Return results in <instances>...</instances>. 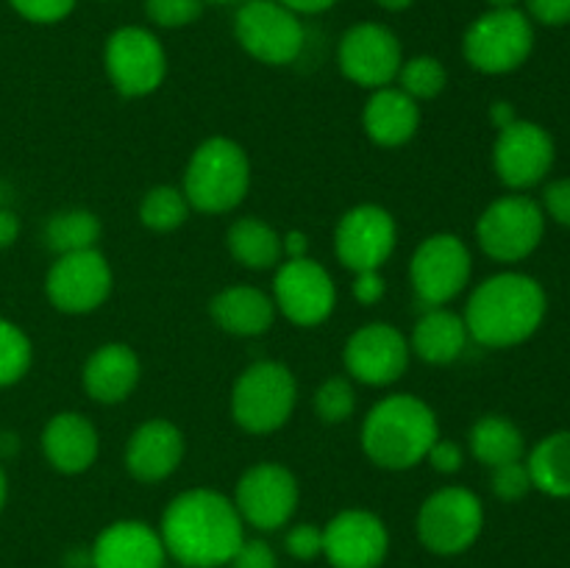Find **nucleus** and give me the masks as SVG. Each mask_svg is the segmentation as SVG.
<instances>
[{"label": "nucleus", "instance_id": "72a5a7b5", "mask_svg": "<svg viewBox=\"0 0 570 568\" xmlns=\"http://www.w3.org/2000/svg\"><path fill=\"white\" fill-rule=\"evenodd\" d=\"M356 410V390L348 376H332L315 390V415L328 427L345 423Z\"/></svg>", "mask_w": 570, "mask_h": 568}, {"label": "nucleus", "instance_id": "8fccbe9b", "mask_svg": "<svg viewBox=\"0 0 570 568\" xmlns=\"http://www.w3.org/2000/svg\"><path fill=\"white\" fill-rule=\"evenodd\" d=\"M6 493H9V482H6V471L3 466H0V510H3L6 505Z\"/></svg>", "mask_w": 570, "mask_h": 568}, {"label": "nucleus", "instance_id": "e433bc0d", "mask_svg": "<svg viewBox=\"0 0 570 568\" xmlns=\"http://www.w3.org/2000/svg\"><path fill=\"white\" fill-rule=\"evenodd\" d=\"M11 9L28 22H39V26H53L65 17L72 14L78 0H9Z\"/></svg>", "mask_w": 570, "mask_h": 568}, {"label": "nucleus", "instance_id": "dca6fc26", "mask_svg": "<svg viewBox=\"0 0 570 568\" xmlns=\"http://www.w3.org/2000/svg\"><path fill=\"white\" fill-rule=\"evenodd\" d=\"M412 360L410 337L384 321L365 323L356 329L343 349L345 373L354 382L371 384V388H387L406 373Z\"/></svg>", "mask_w": 570, "mask_h": 568}, {"label": "nucleus", "instance_id": "7c9ffc66", "mask_svg": "<svg viewBox=\"0 0 570 568\" xmlns=\"http://www.w3.org/2000/svg\"><path fill=\"white\" fill-rule=\"evenodd\" d=\"M189 206L187 195H184L181 187H173V184H159V187L148 189L139 200V223L150 232H176L187 223Z\"/></svg>", "mask_w": 570, "mask_h": 568}, {"label": "nucleus", "instance_id": "423d86ee", "mask_svg": "<svg viewBox=\"0 0 570 568\" xmlns=\"http://www.w3.org/2000/svg\"><path fill=\"white\" fill-rule=\"evenodd\" d=\"M534 28L521 9H490L471 22L462 39V53L473 70L504 76L532 56Z\"/></svg>", "mask_w": 570, "mask_h": 568}, {"label": "nucleus", "instance_id": "412c9836", "mask_svg": "<svg viewBox=\"0 0 570 568\" xmlns=\"http://www.w3.org/2000/svg\"><path fill=\"white\" fill-rule=\"evenodd\" d=\"M167 551L159 529L145 521H115L95 538L89 549L92 568H165Z\"/></svg>", "mask_w": 570, "mask_h": 568}, {"label": "nucleus", "instance_id": "f8f14e48", "mask_svg": "<svg viewBox=\"0 0 570 568\" xmlns=\"http://www.w3.org/2000/svg\"><path fill=\"white\" fill-rule=\"evenodd\" d=\"M232 501L248 527L259 532H276L287 527L298 510V479L278 462H256L239 477Z\"/></svg>", "mask_w": 570, "mask_h": 568}, {"label": "nucleus", "instance_id": "37998d69", "mask_svg": "<svg viewBox=\"0 0 570 568\" xmlns=\"http://www.w3.org/2000/svg\"><path fill=\"white\" fill-rule=\"evenodd\" d=\"M387 293V282H384L382 271H360L354 278V298L362 306H376Z\"/></svg>", "mask_w": 570, "mask_h": 568}, {"label": "nucleus", "instance_id": "1a4fd4ad", "mask_svg": "<svg viewBox=\"0 0 570 568\" xmlns=\"http://www.w3.org/2000/svg\"><path fill=\"white\" fill-rule=\"evenodd\" d=\"M546 234V212L529 195H504L476 223L479 248L495 262H521L538 251Z\"/></svg>", "mask_w": 570, "mask_h": 568}, {"label": "nucleus", "instance_id": "0eeeda50", "mask_svg": "<svg viewBox=\"0 0 570 568\" xmlns=\"http://www.w3.org/2000/svg\"><path fill=\"white\" fill-rule=\"evenodd\" d=\"M482 529V499L462 484L434 490L417 510V538L432 555H462L476 543Z\"/></svg>", "mask_w": 570, "mask_h": 568}, {"label": "nucleus", "instance_id": "603ef678", "mask_svg": "<svg viewBox=\"0 0 570 568\" xmlns=\"http://www.w3.org/2000/svg\"><path fill=\"white\" fill-rule=\"evenodd\" d=\"M204 3H217V6H228V3H245V0H204Z\"/></svg>", "mask_w": 570, "mask_h": 568}, {"label": "nucleus", "instance_id": "ea45409f", "mask_svg": "<svg viewBox=\"0 0 570 568\" xmlns=\"http://www.w3.org/2000/svg\"><path fill=\"white\" fill-rule=\"evenodd\" d=\"M543 212L546 217L570 228V178H557L543 189Z\"/></svg>", "mask_w": 570, "mask_h": 568}, {"label": "nucleus", "instance_id": "7ed1b4c3", "mask_svg": "<svg viewBox=\"0 0 570 568\" xmlns=\"http://www.w3.org/2000/svg\"><path fill=\"white\" fill-rule=\"evenodd\" d=\"M440 438L438 412L412 393L384 395L362 421L360 443L367 460L384 471H410L426 460Z\"/></svg>", "mask_w": 570, "mask_h": 568}, {"label": "nucleus", "instance_id": "3c124183", "mask_svg": "<svg viewBox=\"0 0 570 568\" xmlns=\"http://www.w3.org/2000/svg\"><path fill=\"white\" fill-rule=\"evenodd\" d=\"M488 3L493 6V9H515L518 0H488Z\"/></svg>", "mask_w": 570, "mask_h": 568}, {"label": "nucleus", "instance_id": "a19ab883", "mask_svg": "<svg viewBox=\"0 0 570 568\" xmlns=\"http://www.w3.org/2000/svg\"><path fill=\"white\" fill-rule=\"evenodd\" d=\"M426 460L438 473H456L462 468V462H465V451H462V445L456 440L438 438L432 443V449H429Z\"/></svg>", "mask_w": 570, "mask_h": 568}, {"label": "nucleus", "instance_id": "39448f33", "mask_svg": "<svg viewBox=\"0 0 570 568\" xmlns=\"http://www.w3.org/2000/svg\"><path fill=\"white\" fill-rule=\"evenodd\" d=\"M298 404V382L284 362L262 360L245 368L232 388V418L248 434L278 432Z\"/></svg>", "mask_w": 570, "mask_h": 568}, {"label": "nucleus", "instance_id": "2eb2a0df", "mask_svg": "<svg viewBox=\"0 0 570 568\" xmlns=\"http://www.w3.org/2000/svg\"><path fill=\"white\" fill-rule=\"evenodd\" d=\"M337 65L348 81L365 89H382L399 78L404 50L384 22H356L337 45Z\"/></svg>", "mask_w": 570, "mask_h": 568}, {"label": "nucleus", "instance_id": "9b49d317", "mask_svg": "<svg viewBox=\"0 0 570 568\" xmlns=\"http://www.w3.org/2000/svg\"><path fill=\"white\" fill-rule=\"evenodd\" d=\"M104 65L109 81L122 98H145L167 78V53L154 31L142 26H122L106 39Z\"/></svg>", "mask_w": 570, "mask_h": 568}, {"label": "nucleus", "instance_id": "ddd939ff", "mask_svg": "<svg viewBox=\"0 0 570 568\" xmlns=\"http://www.w3.org/2000/svg\"><path fill=\"white\" fill-rule=\"evenodd\" d=\"M273 304L295 326H321L337 306V284L332 273L312 256L287 259L276 267Z\"/></svg>", "mask_w": 570, "mask_h": 568}, {"label": "nucleus", "instance_id": "6ab92c4d", "mask_svg": "<svg viewBox=\"0 0 570 568\" xmlns=\"http://www.w3.org/2000/svg\"><path fill=\"white\" fill-rule=\"evenodd\" d=\"M390 532L371 510L337 512L323 527V557L334 568H379L387 560Z\"/></svg>", "mask_w": 570, "mask_h": 568}, {"label": "nucleus", "instance_id": "bb28decb", "mask_svg": "<svg viewBox=\"0 0 570 568\" xmlns=\"http://www.w3.org/2000/svg\"><path fill=\"white\" fill-rule=\"evenodd\" d=\"M226 243L234 259L243 267H250V271H273V267L282 265V234L271 223L259 221V217L234 221L226 234Z\"/></svg>", "mask_w": 570, "mask_h": 568}, {"label": "nucleus", "instance_id": "4c0bfd02", "mask_svg": "<svg viewBox=\"0 0 570 568\" xmlns=\"http://www.w3.org/2000/svg\"><path fill=\"white\" fill-rule=\"evenodd\" d=\"M284 549L295 560H315V557L323 555V527H315V523H295L284 535Z\"/></svg>", "mask_w": 570, "mask_h": 568}, {"label": "nucleus", "instance_id": "79ce46f5", "mask_svg": "<svg viewBox=\"0 0 570 568\" xmlns=\"http://www.w3.org/2000/svg\"><path fill=\"white\" fill-rule=\"evenodd\" d=\"M529 20L540 26H568L570 22V0H527Z\"/></svg>", "mask_w": 570, "mask_h": 568}, {"label": "nucleus", "instance_id": "5701e85b", "mask_svg": "<svg viewBox=\"0 0 570 568\" xmlns=\"http://www.w3.org/2000/svg\"><path fill=\"white\" fill-rule=\"evenodd\" d=\"M142 365L131 345L106 343L89 354L83 362L81 384L87 395L98 404H120L137 390Z\"/></svg>", "mask_w": 570, "mask_h": 568}, {"label": "nucleus", "instance_id": "cd10ccee", "mask_svg": "<svg viewBox=\"0 0 570 568\" xmlns=\"http://www.w3.org/2000/svg\"><path fill=\"white\" fill-rule=\"evenodd\" d=\"M529 477L540 493L570 499V429L551 432L529 451Z\"/></svg>", "mask_w": 570, "mask_h": 568}, {"label": "nucleus", "instance_id": "b1692460", "mask_svg": "<svg viewBox=\"0 0 570 568\" xmlns=\"http://www.w3.org/2000/svg\"><path fill=\"white\" fill-rule=\"evenodd\" d=\"M362 128L382 148H401L421 128V106L393 84L373 89L362 109Z\"/></svg>", "mask_w": 570, "mask_h": 568}, {"label": "nucleus", "instance_id": "2f4dec72", "mask_svg": "<svg viewBox=\"0 0 570 568\" xmlns=\"http://www.w3.org/2000/svg\"><path fill=\"white\" fill-rule=\"evenodd\" d=\"M395 81H399V89H404L412 100L421 104V100H432L443 92L449 72H445L443 61L434 56H412V59H404Z\"/></svg>", "mask_w": 570, "mask_h": 568}, {"label": "nucleus", "instance_id": "473e14b6", "mask_svg": "<svg viewBox=\"0 0 570 568\" xmlns=\"http://www.w3.org/2000/svg\"><path fill=\"white\" fill-rule=\"evenodd\" d=\"M33 362V345L17 323L0 317V388L17 384Z\"/></svg>", "mask_w": 570, "mask_h": 568}, {"label": "nucleus", "instance_id": "c85d7f7f", "mask_svg": "<svg viewBox=\"0 0 570 568\" xmlns=\"http://www.w3.org/2000/svg\"><path fill=\"white\" fill-rule=\"evenodd\" d=\"M471 454L482 466L499 468L507 462H518L527 454V440L518 423H512L507 415H482L471 427Z\"/></svg>", "mask_w": 570, "mask_h": 568}, {"label": "nucleus", "instance_id": "4468645a", "mask_svg": "<svg viewBox=\"0 0 570 568\" xmlns=\"http://www.w3.org/2000/svg\"><path fill=\"white\" fill-rule=\"evenodd\" d=\"M111 287V265L98 248L56 256L45 278L48 301L65 315H89L106 304Z\"/></svg>", "mask_w": 570, "mask_h": 568}, {"label": "nucleus", "instance_id": "4be33fe9", "mask_svg": "<svg viewBox=\"0 0 570 568\" xmlns=\"http://www.w3.org/2000/svg\"><path fill=\"white\" fill-rule=\"evenodd\" d=\"M42 451L59 473L76 477L89 471L98 460L100 434L81 412H56L42 432Z\"/></svg>", "mask_w": 570, "mask_h": 568}, {"label": "nucleus", "instance_id": "aec40b11", "mask_svg": "<svg viewBox=\"0 0 570 568\" xmlns=\"http://www.w3.org/2000/svg\"><path fill=\"white\" fill-rule=\"evenodd\" d=\"M184 451H187V443H184L181 429L167 418H150L139 423L128 438L126 471L142 484L165 482L178 471Z\"/></svg>", "mask_w": 570, "mask_h": 568}, {"label": "nucleus", "instance_id": "a211bd4d", "mask_svg": "<svg viewBox=\"0 0 570 568\" xmlns=\"http://www.w3.org/2000/svg\"><path fill=\"white\" fill-rule=\"evenodd\" d=\"M399 226L395 217L379 204H360L345 212L334 232V251L348 271H382L393 256Z\"/></svg>", "mask_w": 570, "mask_h": 568}, {"label": "nucleus", "instance_id": "c9c22d12", "mask_svg": "<svg viewBox=\"0 0 570 568\" xmlns=\"http://www.w3.org/2000/svg\"><path fill=\"white\" fill-rule=\"evenodd\" d=\"M493 477H490V488L499 496L501 501H521L529 490L534 488L532 477H529L527 460L507 462V466L490 468Z\"/></svg>", "mask_w": 570, "mask_h": 568}, {"label": "nucleus", "instance_id": "20e7f679", "mask_svg": "<svg viewBox=\"0 0 570 568\" xmlns=\"http://www.w3.org/2000/svg\"><path fill=\"white\" fill-rule=\"evenodd\" d=\"M184 195L200 215H226L250 189L248 154L232 137H209L193 150L184 170Z\"/></svg>", "mask_w": 570, "mask_h": 568}, {"label": "nucleus", "instance_id": "58836bf2", "mask_svg": "<svg viewBox=\"0 0 570 568\" xmlns=\"http://www.w3.org/2000/svg\"><path fill=\"white\" fill-rule=\"evenodd\" d=\"M228 568H278V557L273 551V546L265 543V540L245 538L237 555L228 560Z\"/></svg>", "mask_w": 570, "mask_h": 568}, {"label": "nucleus", "instance_id": "c756f323", "mask_svg": "<svg viewBox=\"0 0 570 568\" xmlns=\"http://www.w3.org/2000/svg\"><path fill=\"white\" fill-rule=\"evenodd\" d=\"M104 226L100 217L89 209H65L56 212L45 226V243L56 256L76 254V251L98 248Z\"/></svg>", "mask_w": 570, "mask_h": 568}, {"label": "nucleus", "instance_id": "f03ea898", "mask_svg": "<svg viewBox=\"0 0 570 568\" xmlns=\"http://www.w3.org/2000/svg\"><path fill=\"white\" fill-rule=\"evenodd\" d=\"M549 298L543 284L529 273L504 271L484 278L465 306V326L471 340L484 349L521 345L543 326Z\"/></svg>", "mask_w": 570, "mask_h": 568}, {"label": "nucleus", "instance_id": "6e6552de", "mask_svg": "<svg viewBox=\"0 0 570 568\" xmlns=\"http://www.w3.org/2000/svg\"><path fill=\"white\" fill-rule=\"evenodd\" d=\"M234 37L256 61L282 67L304 53L306 28L301 14L278 0H245L234 17Z\"/></svg>", "mask_w": 570, "mask_h": 568}, {"label": "nucleus", "instance_id": "a18cd8bd", "mask_svg": "<svg viewBox=\"0 0 570 568\" xmlns=\"http://www.w3.org/2000/svg\"><path fill=\"white\" fill-rule=\"evenodd\" d=\"M17 234H20V221H17L14 212L0 209V251L9 248L17 239Z\"/></svg>", "mask_w": 570, "mask_h": 568}, {"label": "nucleus", "instance_id": "f3484780", "mask_svg": "<svg viewBox=\"0 0 570 568\" xmlns=\"http://www.w3.org/2000/svg\"><path fill=\"white\" fill-rule=\"evenodd\" d=\"M554 139L540 123L515 120L501 128L493 145V167L501 184L515 193L532 189L554 167Z\"/></svg>", "mask_w": 570, "mask_h": 568}, {"label": "nucleus", "instance_id": "393cba45", "mask_svg": "<svg viewBox=\"0 0 570 568\" xmlns=\"http://www.w3.org/2000/svg\"><path fill=\"white\" fill-rule=\"evenodd\" d=\"M209 315L226 334L259 337L271 332L278 310L273 304V295H267L265 290L250 287V284H232L209 301Z\"/></svg>", "mask_w": 570, "mask_h": 568}, {"label": "nucleus", "instance_id": "f704fd0d", "mask_svg": "<svg viewBox=\"0 0 570 568\" xmlns=\"http://www.w3.org/2000/svg\"><path fill=\"white\" fill-rule=\"evenodd\" d=\"M145 14L159 28H184L200 20L204 0H145Z\"/></svg>", "mask_w": 570, "mask_h": 568}, {"label": "nucleus", "instance_id": "49530a36", "mask_svg": "<svg viewBox=\"0 0 570 568\" xmlns=\"http://www.w3.org/2000/svg\"><path fill=\"white\" fill-rule=\"evenodd\" d=\"M278 3H284L287 9H293L295 14H321V11H328L332 9L337 0H278Z\"/></svg>", "mask_w": 570, "mask_h": 568}, {"label": "nucleus", "instance_id": "f257e3e1", "mask_svg": "<svg viewBox=\"0 0 570 568\" xmlns=\"http://www.w3.org/2000/svg\"><path fill=\"white\" fill-rule=\"evenodd\" d=\"M159 535L167 557L184 568H220L245 543V521L228 496L193 488L165 507Z\"/></svg>", "mask_w": 570, "mask_h": 568}, {"label": "nucleus", "instance_id": "09e8293b", "mask_svg": "<svg viewBox=\"0 0 570 568\" xmlns=\"http://www.w3.org/2000/svg\"><path fill=\"white\" fill-rule=\"evenodd\" d=\"M384 11H406L415 0H376Z\"/></svg>", "mask_w": 570, "mask_h": 568}, {"label": "nucleus", "instance_id": "a878e982", "mask_svg": "<svg viewBox=\"0 0 570 568\" xmlns=\"http://www.w3.org/2000/svg\"><path fill=\"white\" fill-rule=\"evenodd\" d=\"M468 340L471 334H468L465 317L445 306H432V310H423L412 326L410 349L429 365H451L462 356Z\"/></svg>", "mask_w": 570, "mask_h": 568}, {"label": "nucleus", "instance_id": "c03bdc74", "mask_svg": "<svg viewBox=\"0 0 570 568\" xmlns=\"http://www.w3.org/2000/svg\"><path fill=\"white\" fill-rule=\"evenodd\" d=\"M284 243V256L287 259H301V256H309V237L304 232H287L282 237Z\"/></svg>", "mask_w": 570, "mask_h": 568}, {"label": "nucleus", "instance_id": "9d476101", "mask_svg": "<svg viewBox=\"0 0 570 568\" xmlns=\"http://www.w3.org/2000/svg\"><path fill=\"white\" fill-rule=\"evenodd\" d=\"M471 273V248L451 232L423 239L410 259V284L423 310L451 304L468 287Z\"/></svg>", "mask_w": 570, "mask_h": 568}, {"label": "nucleus", "instance_id": "de8ad7c7", "mask_svg": "<svg viewBox=\"0 0 570 568\" xmlns=\"http://www.w3.org/2000/svg\"><path fill=\"white\" fill-rule=\"evenodd\" d=\"M490 117H493L495 128H507L510 123H515V109H512V104H504V100H499V104H493V109H490Z\"/></svg>", "mask_w": 570, "mask_h": 568}]
</instances>
